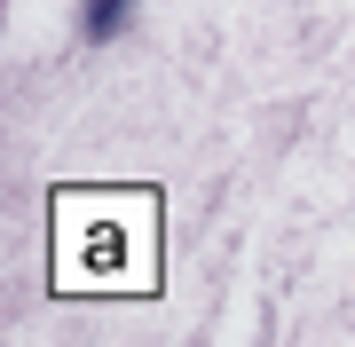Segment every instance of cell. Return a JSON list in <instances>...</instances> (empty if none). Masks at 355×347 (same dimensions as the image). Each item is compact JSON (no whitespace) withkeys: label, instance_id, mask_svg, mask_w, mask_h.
<instances>
[{"label":"cell","instance_id":"7a4b0ae2","mask_svg":"<svg viewBox=\"0 0 355 347\" xmlns=\"http://www.w3.org/2000/svg\"><path fill=\"white\" fill-rule=\"evenodd\" d=\"M119 16H127V0H87L79 32H87V39H111V32H119Z\"/></svg>","mask_w":355,"mask_h":347},{"label":"cell","instance_id":"6da1fadb","mask_svg":"<svg viewBox=\"0 0 355 347\" xmlns=\"http://www.w3.org/2000/svg\"><path fill=\"white\" fill-rule=\"evenodd\" d=\"M55 292L150 300L158 292V190H55Z\"/></svg>","mask_w":355,"mask_h":347}]
</instances>
